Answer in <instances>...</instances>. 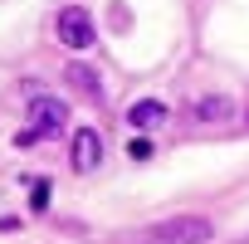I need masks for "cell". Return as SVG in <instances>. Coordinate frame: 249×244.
I'll use <instances>...</instances> for the list:
<instances>
[{"label":"cell","instance_id":"6da1fadb","mask_svg":"<svg viewBox=\"0 0 249 244\" xmlns=\"http://www.w3.org/2000/svg\"><path fill=\"white\" fill-rule=\"evenodd\" d=\"M210 239V220L205 215H176L147 229V244H205Z\"/></svg>","mask_w":249,"mask_h":244},{"label":"cell","instance_id":"7a4b0ae2","mask_svg":"<svg viewBox=\"0 0 249 244\" xmlns=\"http://www.w3.org/2000/svg\"><path fill=\"white\" fill-rule=\"evenodd\" d=\"M54 35H59V44H69V49H88V44L98 39V30H93L88 10H78V5L59 10V20H54Z\"/></svg>","mask_w":249,"mask_h":244},{"label":"cell","instance_id":"3957f363","mask_svg":"<svg viewBox=\"0 0 249 244\" xmlns=\"http://www.w3.org/2000/svg\"><path fill=\"white\" fill-rule=\"evenodd\" d=\"M98 161H103V137H98V127H78V132H73V171L88 176Z\"/></svg>","mask_w":249,"mask_h":244},{"label":"cell","instance_id":"277c9868","mask_svg":"<svg viewBox=\"0 0 249 244\" xmlns=\"http://www.w3.org/2000/svg\"><path fill=\"white\" fill-rule=\"evenodd\" d=\"M30 122H35L39 132H64L69 127V107L59 98H35L30 103Z\"/></svg>","mask_w":249,"mask_h":244},{"label":"cell","instance_id":"5b68a950","mask_svg":"<svg viewBox=\"0 0 249 244\" xmlns=\"http://www.w3.org/2000/svg\"><path fill=\"white\" fill-rule=\"evenodd\" d=\"M127 122H132V127H161V122H166V103H157V98H142V103H132L127 107Z\"/></svg>","mask_w":249,"mask_h":244},{"label":"cell","instance_id":"8992f818","mask_svg":"<svg viewBox=\"0 0 249 244\" xmlns=\"http://www.w3.org/2000/svg\"><path fill=\"white\" fill-rule=\"evenodd\" d=\"M64 73H69V83H73V88H83L88 98H103V83H98V73H93L88 64H69Z\"/></svg>","mask_w":249,"mask_h":244},{"label":"cell","instance_id":"52a82bcc","mask_svg":"<svg viewBox=\"0 0 249 244\" xmlns=\"http://www.w3.org/2000/svg\"><path fill=\"white\" fill-rule=\"evenodd\" d=\"M230 112H234L230 98H200V103H196V122H225Z\"/></svg>","mask_w":249,"mask_h":244},{"label":"cell","instance_id":"ba28073f","mask_svg":"<svg viewBox=\"0 0 249 244\" xmlns=\"http://www.w3.org/2000/svg\"><path fill=\"white\" fill-rule=\"evenodd\" d=\"M127 157H132V161H152V142H147V137H132V142H127Z\"/></svg>","mask_w":249,"mask_h":244},{"label":"cell","instance_id":"9c48e42d","mask_svg":"<svg viewBox=\"0 0 249 244\" xmlns=\"http://www.w3.org/2000/svg\"><path fill=\"white\" fill-rule=\"evenodd\" d=\"M49 191H54L49 181H35V195H30V205H35V210H44V205H49Z\"/></svg>","mask_w":249,"mask_h":244}]
</instances>
